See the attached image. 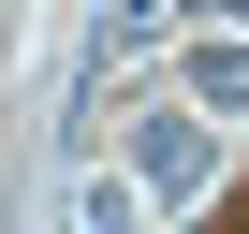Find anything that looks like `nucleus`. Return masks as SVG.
Returning <instances> with one entry per match:
<instances>
[{
  "instance_id": "nucleus-1",
  "label": "nucleus",
  "mask_w": 249,
  "mask_h": 234,
  "mask_svg": "<svg viewBox=\"0 0 249 234\" xmlns=\"http://www.w3.org/2000/svg\"><path fill=\"white\" fill-rule=\"evenodd\" d=\"M191 176H205V117H161L132 147V190H191Z\"/></svg>"
},
{
  "instance_id": "nucleus-2",
  "label": "nucleus",
  "mask_w": 249,
  "mask_h": 234,
  "mask_svg": "<svg viewBox=\"0 0 249 234\" xmlns=\"http://www.w3.org/2000/svg\"><path fill=\"white\" fill-rule=\"evenodd\" d=\"M59 234H147V190H132V176H88V190L59 205Z\"/></svg>"
},
{
  "instance_id": "nucleus-3",
  "label": "nucleus",
  "mask_w": 249,
  "mask_h": 234,
  "mask_svg": "<svg viewBox=\"0 0 249 234\" xmlns=\"http://www.w3.org/2000/svg\"><path fill=\"white\" fill-rule=\"evenodd\" d=\"M191 102H205V117H249V44H205V59H191Z\"/></svg>"
}]
</instances>
